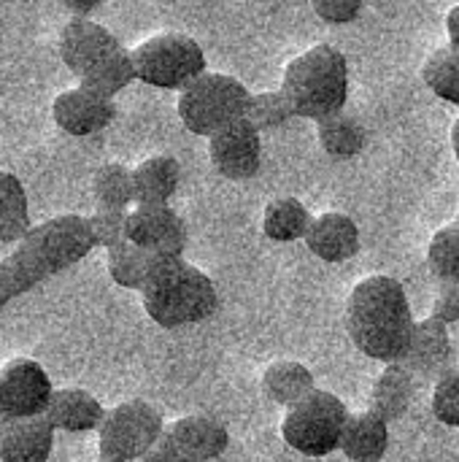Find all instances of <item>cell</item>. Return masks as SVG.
<instances>
[{
	"mask_svg": "<svg viewBox=\"0 0 459 462\" xmlns=\"http://www.w3.org/2000/svg\"><path fill=\"white\" fill-rule=\"evenodd\" d=\"M414 311L403 284L392 276H368L346 300L352 344L376 363H403L414 338Z\"/></svg>",
	"mask_w": 459,
	"mask_h": 462,
	"instance_id": "1",
	"label": "cell"
},
{
	"mask_svg": "<svg viewBox=\"0 0 459 462\" xmlns=\"http://www.w3.org/2000/svg\"><path fill=\"white\" fill-rule=\"evenodd\" d=\"M141 303L154 325L176 330L214 317L219 309V292L208 273L197 271L184 257L151 254L141 287Z\"/></svg>",
	"mask_w": 459,
	"mask_h": 462,
	"instance_id": "2",
	"label": "cell"
},
{
	"mask_svg": "<svg viewBox=\"0 0 459 462\" xmlns=\"http://www.w3.org/2000/svg\"><path fill=\"white\" fill-rule=\"evenodd\" d=\"M95 249L89 222L78 214H60L35 227L14 246L8 263L24 292L68 271Z\"/></svg>",
	"mask_w": 459,
	"mask_h": 462,
	"instance_id": "3",
	"label": "cell"
},
{
	"mask_svg": "<svg viewBox=\"0 0 459 462\" xmlns=\"http://www.w3.org/2000/svg\"><path fill=\"white\" fill-rule=\"evenodd\" d=\"M279 89L289 100L292 114L300 119L322 122L341 114L349 100L346 54L330 43H317L284 68Z\"/></svg>",
	"mask_w": 459,
	"mask_h": 462,
	"instance_id": "4",
	"label": "cell"
},
{
	"mask_svg": "<svg viewBox=\"0 0 459 462\" xmlns=\"http://www.w3.org/2000/svg\"><path fill=\"white\" fill-rule=\"evenodd\" d=\"M249 95L252 92L246 89V84L238 81L235 76L206 70L179 92L176 111L181 125L192 135L211 138L222 127L243 119Z\"/></svg>",
	"mask_w": 459,
	"mask_h": 462,
	"instance_id": "5",
	"label": "cell"
},
{
	"mask_svg": "<svg viewBox=\"0 0 459 462\" xmlns=\"http://www.w3.org/2000/svg\"><path fill=\"white\" fill-rule=\"evenodd\" d=\"M130 54L135 79L157 89L181 92L208 70L200 43L187 32H157L130 49Z\"/></svg>",
	"mask_w": 459,
	"mask_h": 462,
	"instance_id": "6",
	"label": "cell"
},
{
	"mask_svg": "<svg viewBox=\"0 0 459 462\" xmlns=\"http://www.w3.org/2000/svg\"><path fill=\"white\" fill-rule=\"evenodd\" d=\"M349 414L352 411L338 395L327 390H314L298 406L287 409L281 439L292 452L303 457H327L338 452Z\"/></svg>",
	"mask_w": 459,
	"mask_h": 462,
	"instance_id": "7",
	"label": "cell"
},
{
	"mask_svg": "<svg viewBox=\"0 0 459 462\" xmlns=\"http://www.w3.org/2000/svg\"><path fill=\"white\" fill-rule=\"evenodd\" d=\"M165 433L160 411L146 401H124L106 409L97 428V455L100 462L143 460Z\"/></svg>",
	"mask_w": 459,
	"mask_h": 462,
	"instance_id": "8",
	"label": "cell"
},
{
	"mask_svg": "<svg viewBox=\"0 0 459 462\" xmlns=\"http://www.w3.org/2000/svg\"><path fill=\"white\" fill-rule=\"evenodd\" d=\"M54 387L41 363L14 357L0 368V422H19L41 417L49 406Z\"/></svg>",
	"mask_w": 459,
	"mask_h": 462,
	"instance_id": "9",
	"label": "cell"
},
{
	"mask_svg": "<svg viewBox=\"0 0 459 462\" xmlns=\"http://www.w3.org/2000/svg\"><path fill=\"white\" fill-rule=\"evenodd\" d=\"M208 160L222 179H254L262 165V138L246 119H238L208 138Z\"/></svg>",
	"mask_w": 459,
	"mask_h": 462,
	"instance_id": "10",
	"label": "cell"
},
{
	"mask_svg": "<svg viewBox=\"0 0 459 462\" xmlns=\"http://www.w3.org/2000/svg\"><path fill=\"white\" fill-rule=\"evenodd\" d=\"M127 241L149 254L184 257L189 233L170 206H135L127 217Z\"/></svg>",
	"mask_w": 459,
	"mask_h": 462,
	"instance_id": "11",
	"label": "cell"
},
{
	"mask_svg": "<svg viewBox=\"0 0 459 462\" xmlns=\"http://www.w3.org/2000/svg\"><path fill=\"white\" fill-rule=\"evenodd\" d=\"M57 46H60L62 62L78 81L124 49L122 41L106 24L92 22V19H70L62 27Z\"/></svg>",
	"mask_w": 459,
	"mask_h": 462,
	"instance_id": "12",
	"label": "cell"
},
{
	"mask_svg": "<svg viewBox=\"0 0 459 462\" xmlns=\"http://www.w3.org/2000/svg\"><path fill=\"white\" fill-rule=\"evenodd\" d=\"M403 365L411 371V376L419 382H438L454 368V346L449 328L436 322L433 317H425L414 328L411 346L403 357Z\"/></svg>",
	"mask_w": 459,
	"mask_h": 462,
	"instance_id": "13",
	"label": "cell"
},
{
	"mask_svg": "<svg viewBox=\"0 0 459 462\" xmlns=\"http://www.w3.org/2000/svg\"><path fill=\"white\" fill-rule=\"evenodd\" d=\"M114 116H116V103L84 89L81 84L73 89H65L51 103L54 125L73 138H87V135L108 127Z\"/></svg>",
	"mask_w": 459,
	"mask_h": 462,
	"instance_id": "14",
	"label": "cell"
},
{
	"mask_svg": "<svg viewBox=\"0 0 459 462\" xmlns=\"http://www.w3.org/2000/svg\"><path fill=\"white\" fill-rule=\"evenodd\" d=\"M162 441L181 452L189 462L219 460L230 447V433L211 417H181L165 425Z\"/></svg>",
	"mask_w": 459,
	"mask_h": 462,
	"instance_id": "15",
	"label": "cell"
},
{
	"mask_svg": "<svg viewBox=\"0 0 459 462\" xmlns=\"http://www.w3.org/2000/svg\"><path fill=\"white\" fill-rule=\"evenodd\" d=\"M303 241L317 260L338 265L360 252V227L349 214L327 211L311 219V227Z\"/></svg>",
	"mask_w": 459,
	"mask_h": 462,
	"instance_id": "16",
	"label": "cell"
},
{
	"mask_svg": "<svg viewBox=\"0 0 459 462\" xmlns=\"http://www.w3.org/2000/svg\"><path fill=\"white\" fill-rule=\"evenodd\" d=\"M43 417L60 433H95L106 417V409L87 390L62 387L51 393Z\"/></svg>",
	"mask_w": 459,
	"mask_h": 462,
	"instance_id": "17",
	"label": "cell"
},
{
	"mask_svg": "<svg viewBox=\"0 0 459 462\" xmlns=\"http://www.w3.org/2000/svg\"><path fill=\"white\" fill-rule=\"evenodd\" d=\"M54 433L43 414L8 422L0 430V462H46L54 449Z\"/></svg>",
	"mask_w": 459,
	"mask_h": 462,
	"instance_id": "18",
	"label": "cell"
},
{
	"mask_svg": "<svg viewBox=\"0 0 459 462\" xmlns=\"http://www.w3.org/2000/svg\"><path fill=\"white\" fill-rule=\"evenodd\" d=\"M414 395H417V379L411 376V371L403 363H390L373 382L368 411L381 417L387 425L400 422L411 411Z\"/></svg>",
	"mask_w": 459,
	"mask_h": 462,
	"instance_id": "19",
	"label": "cell"
},
{
	"mask_svg": "<svg viewBox=\"0 0 459 462\" xmlns=\"http://www.w3.org/2000/svg\"><path fill=\"white\" fill-rule=\"evenodd\" d=\"M390 449V425L373 411L349 414L338 452L349 462H379Z\"/></svg>",
	"mask_w": 459,
	"mask_h": 462,
	"instance_id": "20",
	"label": "cell"
},
{
	"mask_svg": "<svg viewBox=\"0 0 459 462\" xmlns=\"http://www.w3.org/2000/svg\"><path fill=\"white\" fill-rule=\"evenodd\" d=\"M181 181V165L170 154H157L133 168L135 206H170Z\"/></svg>",
	"mask_w": 459,
	"mask_h": 462,
	"instance_id": "21",
	"label": "cell"
},
{
	"mask_svg": "<svg viewBox=\"0 0 459 462\" xmlns=\"http://www.w3.org/2000/svg\"><path fill=\"white\" fill-rule=\"evenodd\" d=\"M314 390H317V379H314L311 368H306L298 360L271 363L262 374V395L281 409L298 406Z\"/></svg>",
	"mask_w": 459,
	"mask_h": 462,
	"instance_id": "22",
	"label": "cell"
},
{
	"mask_svg": "<svg viewBox=\"0 0 459 462\" xmlns=\"http://www.w3.org/2000/svg\"><path fill=\"white\" fill-rule=\"evenodd\" d=\"M30 206L16 173L0 171V244L16 246L30 233Z\"/></svg>",
	"mask_w": 459,
	"mask_h": 462,
	"instance_id": "23",
	"label": "cell"
},
{
	"mask_svg": "<svg viewBox=\"0 0 459 462\" xmlns=\"http://www.w3.org/2000/svg\"><path fill=\"white\" fill-rule=\"evenodd\" d=\"M317 138H319V146L327 157L352 160L365 149L368 133L357 116L341 111V114H333V116L317 122Z\"/></svg>",
	"mask_w": 459,
	"mask_h": 462,
	"instance_id": "24",
	"label": "cell"
},
{
	"mask_svg": "<svg viewBox=\"0 0 459 462\" xmlns=\"http://www.w3.org/2000/svg\"><path fill=\"white\" fill-rule=\"evenodd\" d=\"M311 214L308 208L292 198V195H284V198H276L265 206V214H262V233L265 238H271L273 244H292V241H303L308 227H311Z\"/></svg>",
	"mask_w": 459,
	"mask_h": 462,
	"instance_id": "25",
	"label": "cell"
},
{
	"mask_svg": "<svg viewBox=\"0 0 459 462\" xmlns=\"http://www.w3.org/2000/svg\"><path fill=\"white\" fill-rule=\"evenodd\" d=\"M92 198L97 208L108 211H130L135 203V187H133V168L122 162H106L92 176Z\"/></svg>",
	"mask_w": 459,
	"mask_h": 462,
	"instance_id": "26",
	"label": "cell"
},
{
	"mask_svg": "<svg viewBox=\"0 0 459 462\" xmlns=\"http://www.w3.org/2000/svg\"><path fill=\"white\" fill-rule=\"evenodd\" d=\"M135 79V65H133V54L130 49H122L119 54H114L111 60H106L103 65H97L92 73H87L78 84L106 100H114L122 89H127Z\"/></svg>",
	"mask_w": 459,
	"mask_h": 462,
	"instance_id": "27",
	"label": "cell"
},
{
	"mask_svg": "<svg viewBox=\"0 0 459 462\" xmlns=\"http://www.w3.org/2000/svg\"><path fill=\"white\" fill-rule=\"evenodd\" d=\"M422 79H425V87H427L436 97H441V100H446V103H452V106H459L457 49H452L449 43L441 46V49H436V51L427 57L425 68H422Z\"/></svg>",
	"mask_w": 459,
	"mask_h": 462,
	"instance_id": "28",
	"label": "cell"
},
{
	"mask_svg": "<svg viewBox=\"0 0 459 462\" xmlns=\"http://www.w3.org/2000/svg\"><path fill=\"white\" fill-rule=\"evenodd\" d=\"M151 254L138 249L130 241H122L119 246L108 249V276L116 287L122 290H135L141 292L143 279H146V268H149Z\"/></svg>",
	"mask_w": 459,
	"mask_h": 462,
	"instance_id": "29",
	"label": "cell"
},
{
	"mask_svg": "<svg viewBox=\"0 0 459 462\" xmlns=\"http://www.w3.org/2000/svg\"><path fill=\"white\" fill-rule=\"evenodd\" d=\"M243 119L257 133H265V130L284 127L289 119H295V114H292V106L284 97V92L281 89H271V92H254V95H249Z\"/></svg>",
	"mask_w": 459,
	"mask_h": 462,
	"instance_id": "30",
	"label": "cell"
},
{
	"mask_svg": "<svg viewBox=\"0 0 459 462\" xmlns=\"http://www.w3.org/2000/svg\"><path fill=\"white\" fill-rule=\"evenodd\" d=\"M427 265L441 284H459V225L441 227L427 246Z\"/></svg>",
	"mask_w": 459,
	"mask_h": 462,
	"instance_id": "31",
	"label": "cell"
},
{
	"mask_svg": "<svg viewBox=\"0 0 459 462\" xmlns=\"http://www.w3.org/2000/svg\"><path fill=\"white\" fill-rule=\"evenodd\" d=\"M127 217L130 211H108V208H95V214L87 217L89 233L95 241V249H114L122 241H127Z\"/></svg>",
	"mask_w": 459,
	"mask_h": 462,
	"instance_id": "32",
	"label": "cell"
},
{
	"mask_svg": "<svg viewBox=\"0 0 459 462\" xmlns=\"http://www.w3.org/2000/svg\"><path fill=\"white\" fill-rule=\"evenodd\" d=\"M433 417L446 428H459V368H452L436 382Z\"/></svg>",
	"mask_w": 459,
	"mask_h": 462,
	"instance_id": "33",
	"label": "cell"
},
{
	"mask_svg": "<svg viewBox=\"0 0 459 462\" xmlns=\"http://www.w3.org/2000/svg\"><path fill=\"white\" fill-rule=\"evenodd\" d=\"M311 8L327 24H352L363 14V0H314Z\"/></svg>",
	"mask_w": 459,
	"mask_h": 462,
	"instance_id": "34",
	"label": "cell"
},
{
	"mask_svg": "<svg viewBox=\"0 0 459 462\" xmlns=\"http://www.w3.org/2000/svg\"><path fill=\"white\" fill-rule=\"evenodd\" d=\"M430 317L446 328L459 325V284H441V290L433 300Z\"/></svg>",
	"mask_w": 459,
	"mask_h": 462,
	"instance_id": "35",
	"label": "cell"
},
{
	"mask_svg": "<svg viewBox=\"0 0 459 462\" xmlns=\"http://www.w3.org/2000/svg\"><path fill=\"white\" fill-rule=\"evenodd\" d=\"M19 295H24V290H22V284H19L14 268H11L8 257H0V314H3V309H5L11 300L19 298Z\"/></svg>",
	"mask_w": 459,
	"mask_h": 462,
	"instance_id": "36",
	"label": "cell"
},
{
	"mask_svg": "<svg viewBox=\"0 0 459 462\" xmlns=\"http://www.w3.org/2000/svg\"><path fill=\"white\" fill-rule=\"evenodd\" d=\"M141 462H189V460H187L181 452H176L170 444L160 441V444H157V447H154V449H151V452H149V455H146Z\"/></svg>",
	"mask_w": 459,
	"mask_h": 462,
	"instance_id": "37",
	"label": "cell"
},
{
	"mask_svg": "<svg viewBox=\"0 0 459 462\" xmlns=\"http://www.w3.org/2000/svg\"><path fill=\"white\" fill-rule=\"evenodd\" d=\"M62 8L70 14V19H89L97 8H100V3L95 0V3H76V0H65L62 3Z\"/></svg>",
	"mask_w": 459,
	"mask_h": 462,
	"instance_id": "38",
	"label": "cell"
},
{
	"mask_svg": "<svg viewBox=\"0 0 459 462\" xmlns=\"http://www.w3.org/2000/svg\"><path fill=\"white\" fill-rule=\"evenodd\" d=\"M446 32H449V46L459 51V5L446 14Z\"/></svg>",
	"mask_w": 459,
	"mask_h": 462,
	"instance_id": "39",
	"label": "cell"
},
{
	"mask_svg": "<svg viewBox=\"0 0 459 462\" xmlns=\"http://www.w3.org/2000/svg\"><path fill=\"white\" fill-rule=\"evenodd\" d=\"M452 149H454V157L459 162V119L454 122V130H452Z\"/></svg>",
	"mask_w": 459,
	"mask_h": 462,
	"instance_id": "40",
	"label": "cell"
},
{
	"mask_svg": "<svg viewBox=\"0 0 459 462\" xmlns=\"http://www.w3.org/2000/svg\"><path fill=\"white\" fill-rule=\"evenodd\" d=\"M457 225H459V208H457Z\"/></svg>",
	"mask_w": 459,
	"mask_h": 462,
	"instance_id": "41",
	"label": "cell"
},
{
	"mask_svg": "<svg viewBox=\"0 0 459 462\" xmlns=\"http://www.w3.org/2000/svg\"><path fill=\"white\" fill-rule=\"evenodd\" d=\"M3 428H5V425H3V422H0V430H3Z\"/></svg>",
	"mask_w": 459,
	"mask_h": 462,
	"instance_id": "42",
	"label": "cell"
}]
</instances>
